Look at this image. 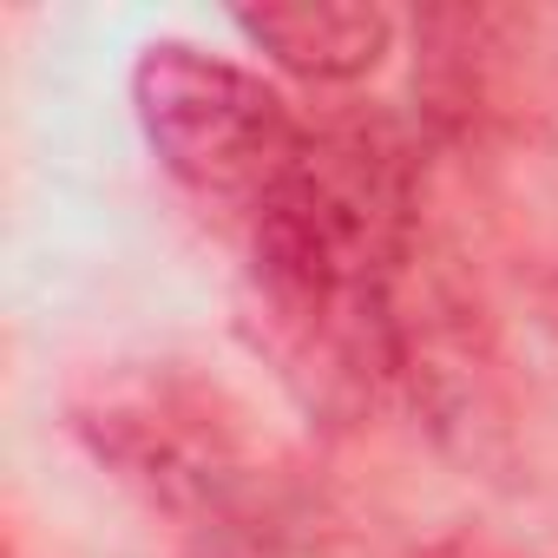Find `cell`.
Returning <instances> with one entry per match:
<instances>
[{
    "label": "cell",
    "instance_id": "cell-1",
    "mask_svg": "<svg viewBox=\"0 0 558 558\" xmlns=\"http://www.w3.org/2000/svg\"><path fill=\"white\" fill-rule=\"evenodd\" d=\"M401 230L395 151L362 132H310L283 184L256 204V263L296 316L362 323L401 256Z\"/></svg>",
    "mask_w": 558,
    "mask_h": 558
},
{
    "label": "cell",
    "instance_id": "cell-2",
    "mask_svg": "<svg viewBox=\"0 0 558 558\" xmlns=\"http://www.w3.org/2000/svg\"><path fill=\"white\" fill-rule=\"evenodd\" d=\"M132 106H138L145 145L184 191L210 204H243V210H256L283 184V171L310 138L276 86H263L256 73L191 40H158L138 53Z\"/></svg>",
    "mask_w": 558,
    "mask_h": 558
},
{
    "label": "cell",
    "instance_id": "cell-3",
    "mask_svg": "<svg viewBox=\"0 0 558 558\" xmlns=\"http://www.w3.org/2000/svg\"><path fill=\"white\" fill-rule=\"evenodd\" d=\"M230 21L256 53L316 86L375 73L395 40V21L381 8H362V0H276V8H236Z\"/></svg>",
    "mask_w": 558,
    "mask_h": 558
}]
</instances>
